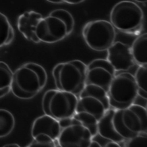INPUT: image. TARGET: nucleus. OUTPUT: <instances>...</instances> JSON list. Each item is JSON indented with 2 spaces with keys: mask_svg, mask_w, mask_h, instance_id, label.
Segmentation results:
<instances>
[{
  "mask_svg": "<svg viewBox=\"0 0 147 147\" xmlns=\"http://www.w3.org/2000/svg\"><path fill=\"white\" fill-rule=\"evenodd\" d=\"M10 91V87H6L2 89H0V98L3 97L7 95Z\"/></svg>",
  "mask_w": 147,
  "mask_h": 147,
  "instance_id": "nucleus-27",
  "label": "nucleus"
},
{
  "mask_svg": "<svg viewBox=\"0 0 147 147\" xmlns=\"http://www.w3.org/2000/svg\"><path fill=\"white\" fill-rule=\"evenodd\" d=\"M58 122H59V125H60L61 129L65 128L73 123H80L78 120H77L74 117L64 118L58 120Z\"/></svg>",
  "mask_w": 147,
  "mask_h": 147,
  "instance_id": "nucleus-24",
  "label": "nucleus"
},
{
  "mask_svg": "<svg viewBox=\"0 0 147 147\" xmlns=\"http://www.w3.org/2000/svg\"><path fill=\"white\" fill-rule=\"evenodd\" d=\"M63 3H67L71 5H76L80 3L85 0H61Z\"/></svg>",
  "mask_w": 147,
  "mask_h": 147,
  "instance_id": "nucleus-25",
  "label": "nucleus"
},
{
  "mask_svg": "<svg viewBox=\"0 0 147 147\" xmlns=\"http://www.w3.org/2000/svg\"><path fill=\"white\" fill-rule=\"evenodd\" d=\"M15 126V119L9 111L0 109V138L8 136Z\"/></svg>",
  "mask_w": 147,
  "mask_h": 147,
  "instance_id": "nucleus-18",
  "label": "nucleus"
},
{
  "mask_svg": "<svg viewBox=\"0 0 147 147\" xmlns=\"http://www.w3.org/2000/svg\"><path fill=\"white\" fill-rule=\"evenodd\" d=\"M121 144L126 147H146L147 144V132H141L129 139L124 140Z\"/></svg>",
  "mask_w": 147,
  "mask_h": 147,
  "instance_id": "nucleus-23",
  "label": "nucleus"
},
{
  "mask_svg": "<svg viewBox=\"0 0 147 147\" xmlns=\"http://www.w3.org/2000/svg\"><path fill=\"white\" fill-rule=\"evenodd\" d=\"M134 1L141 3H146L147 1V0H134Z\"/></svg>",
  "mask_w": 147,
  "mask_h": 147,
  "instance_id": "nucleus-31",
  "label": "nucleus"
},
{
  "mask_svg": "<svg viewBox=\"0 0 147 147\" xmlns=\"http://www.w3.org/2000/svg\"><path fill=\"white\" fill-rule=\"evenodd\" d=\"M102 146V145L97 141L93 140V139L91 140L90 144V146L89 147H100Z\"/></svg>",
  "mask_w": 147,
  "mask_h": 147,
  "instance_id": "nucleus-28",
  "label": "nucleus"
},
{
  "mask_svg": "<svg viewBox=\"0 0 147 147\" xmlns=\"http://www.w3.org/2000/svg\"><path fill=\"white\" fill-rule=\"evenodd\" d=\"M104 146L105 147H119L121 146L116 141H109L108 142H107Z\"/></svg>",
  "mask_w": 147,
  "mask_h": 147,
  "instance_id": "nucleus-26",
  "label": "nucleus"
},
{
  "mask_svg": "<svg viewBox=\"0 0 147 147\" xmlns=\"http://www.w3.org/2000/svg\"><path fill=\"white\" fill-rule=\"evenodd\" d=\"M110 107L107 92L100 87L87 84L78 96L75 112H84L99 121Z\"/></svg>",
  "mask_w": 147,
  "mask_h": 147,
  "instance_id": "nucleus-8",
  "label": "nucleus"
},
{
  "mask_svg": "<svg viewBox=\"0 0 147 147\" xmlns=\"http://www.w3.org/2000/svg\"><path fill=\"white\" fill-rule=\"evenodd\" d=\"M110 20L113 26L118 30L127 34H137L142 28L144 13L136 3L121 1L111 9Z\"/></svg>",
  "mask_w": 147,
  "mask_h": 147,
  "instance_id": "nucleus-4",
  "label": "nucleus"
},
{
  "mask_svg": "<svg viewBox=\"0 0 147 147\" xmlns=\"http://www.w3.org/2000/svg\"><path fill=\"white\" fill-rule=\"evenodd\" d=\"M134 77L138 87V96H140L145 100H146L147 64L138 65Z\"/></svg>",
  "mask_w": 147,
  "mask_h": 147,
  "instance_id": "nucleus-19",
  "label": "nucleus"
},
{
  "mask_svg": "<svg viewBox=\"0 0 147 147\" xmlns=\"http://www.w3.org/2000/svg\"><path fill=\"white\" fill-rule=\"evenodd\" d=\"M13 73L6 63L0 61V89L10 87Z\"/></svg>",
  "mask_w": 147,
  "mask_h": 147,
  "instance_id": "nucleus-21",
  "label": "nucleus"
},
{
  "mask_svg": "<svg viewBox=\"0 0 147 147\" xmlns=\"http://www.w3.org/2000/svg\"><path fill=\"white\" fill-rule=\"evenodd\" d=\"M42 18V14L37 11L32 10L25 11L17 18V29L25 39L38 43L40 41L36 36V29L38 23Z\"/></svg>",
  "mask_w": 147,
  "mask_h": 147,
  "instance_id": "nucleus-13",
  "label": "nucleus"
},
{
  "mask_svg": "<svg viewBox=\"0 0 147 147\" xmlns=\"http://www.w3.org/2000/svg\"><path fill=\"white\" fill-rule=\"evenodd\" d=\"M58 120L47 114L37 117L33 122L31 129L32 138L43 133L49 136L53 140H57L61 131Z\"/></svg>",
  "mask_w": 147,
  "mask_h": 147,
  "instance_id": "nucleus-14",
  "label": "nucleus"
},
{
  "mask_svg": "<svg viewBox=\"0 0 147 147\" xmlns=\"http://www.w3.org/2000/svg\"><path fill=\"white\" fill-rule=\"evenodd\" d=\"M36 34L40 42L55 43L68 35L65 24L59 18L48 15L38 23Z\"/></svg>",
  "mask_w": 147,
  "mask_h": 147,
  "instance_id": "nucleus-10",
  "label": "nucleus"
},
{
  "mask_svg": "<svg viewBox=\"0 0 147 147\" xmlns=\"http://www.w3.org/2000/svg\"><path fill=\"white\" fill-rule=\"evenodd\" d=\"M49 15L53 16L61 19L67 26L68 35L71 33L74 28L75 21L73 16L68 11L63 9H57L52 10Z\"/></svg>",
  "mask_w": 147,
  "mask_h": 147,
  "instance_id": "nucleus-20",
  "label": "nucleus"
},
{
  "mask_svg": "<svg viewBox=\"0 0 147 147\" xmlns=\"http://www.w3.org/2000/svg\"><path fill=\"white\" fill-rule=\"evenodd\" d=\"M87 65L79 60L56 64L52 75L57 89L79 96L86 85Z\"/></svg>",
  "mask_w": 147,
  "mask_h": 147,
  "instance_id": "nucleus-2",
  "label": "nucleus"
},
{
  "mask_svg": "<svg viewBox=\"0 0 147 147\" xmlns=\"http://www.w3.org/2000/svg\"><path fill=\"white\" fill-rule=\"evenodd\" d=\"M14 30L7 17L0 12V48L11 43Z\"/></svg>",
  "mask_w": 147,
  "mask_h": 147,
  "instance_id": "nucleus-17",
  "label": "nucleus"
},
{
  "mask_svg": "<svg viewBox=\"0 0 147 147\" xmlns=\"http://www.w3.org/2000/svg\"><path fill=\"white\" fill-rule=\"evenodd\" d=\"M113 123L117 132L125 140L147 132L146 109L133 103L124 109H115Z\"/></svg>",
  "mask_w": 147,
  "mask_h": 147,
  "instance_id": "nucleus-3",
  "label": "nucleus"
},
{
  "mask_svg": "<svg viewBox=\"0 0 147 147\" xmlns=\"http://www.w3.org/2000/svg\"><path fill=\"white\" fill-rule=\"evenodd\" d=\"M107 60L115 71H127L136 63L131 53L130 47L121 41L114 42L107 48Z\"/></svg>",
  "mask_w": 147,
  "mask_h": 147,
  "instance_id": "nucleus-12",
  "label": "nucleus"
},
{
  "mask_svg": "<svg viewBox=\"0 0 147 147\" xmlns=\"http://www.w3.org/2000/svg\"><path fill=\"white\" fill-rule=\"evenodd\" d=\"M110 107L124 109L133 103L138 97V87L134 76L128 72L115 74L107 91Z\"/></svg>",
  "mask_w": 147,
  "mask_h": 147,
  "instance_id": "nucleus-5",
  "label": "nucleus"
},
{
  "mask_svg": "<svg viewBox=\"0 0 147 147\" xmlns=\"http://www.w3.org/2000/svg\"><path fill=\"white\" fill-rule=\"evenodd\" d=\"M114 111L115 109L111 107L105 111L98 122L97 134L105 139L116 141L120 145L125 139L117 132L114 127L113 117Z\"/></svg>",
  "mask_w": 147,
  "mask_h": 147,
  "instance_id": "nucleus-15",
  "label": "nucleus"
},
{
  "mask_svg": "<svg viewBox=\"0 0 147 147\" xmlns=\"http://www.w3.org/2000/svg\"><path fill=\"white\" fill-rule=\"evenodd\" d=\"M115 28L105 20H96L87 22L82 29V36L86 44L96 51H106L114 42Z\"/></svg>",
  "mask_w": 147,
  "mask_h": 147,
  "instance_id": "nucleus-7",
  "label": "nucleus"
},
{
  "mask_svg": "<svg viewBox=\"0 0 147 147\" xmlns=\"http://www.w3.org/2000/svg\"><path fill=\"white\" fill-rule=\"evenodd\" d=\"M3 146H5V147H18V146H20V145H18L17 144L13 143V144L5 145H3Z\"/></svg>",
  "mask_w": 147,
  "mask_h": 147,
  "instance_id": "nucleus-29",
  "label": "nucleus"
},
{
  "mask_svg": "<svg viewBox=\"0 0 147 147\" xmlns=\"http://www.w3.org/2000/svg\"><path fill=\"white\" fill-rule=\"evenodd\" d=\"M134 61L138 65L147 64V33L138 36L130 47Z\"/></svg>",
  "mask_w": 147,
  "mask_h": 147,
  "instance_id": "nucleus-16",
  "label": "nucleus"
},
{
  "mask_svg": "<svg viewBox=\"0 0 147 147\" xmlns=\"http://www.w3.org/2000/svg\"><path fill=\"white\" fill-rule=\"evenodd\" d=\"M29 147H55L56 146L55 141L52 139L49 136L40 133L33 137L32 141L29 145H27Z\"/></svg>",
  "mask_w": 147,
  "mask_h": 147,
  "instance_id": "nucleus-22",
  "label": "nucleus"
},
{
  "mask_svg": "<svg viewBox=\"0 0 147 147\" xmlns=\"http://www.w3.org/2000/svg\"><path fill=\"white\" fill-rule=\"evenodd\" d=\"M47 1L53 3H62L63 2L61 0H47Z\"/></svg>",
  "mask_w": 147,
  "mask_h": 147,
  "instance_id": "nucleus-30",
  "label": "nucleus"
},
{
  "mask_svg": "<svg viewBox=\"0 0 147 147\" xmlns=\"http://www.w3.org/2000/svg\"><path fill=\"white\" fill-rule=\"evenodd\" d=\"M78 97L75 94L58 89L46 91L42 99L45 114L57 120L73 117L76 111Z\"/></svg>",
  "mask_w": 147,
  "mask_h": 147,
  "instance_id": "nucleus-6",
  "label": "nucleus"
},
{
  "mask_svg": "<svg viewBox=\"0 0 147 147\" xmlns=\"http://www.w3.org/2000/svg\"><path fill=\"white\" fill-rule=\"evenodd\" d=\"M47 78L42 66L36 63H26L13 73L10 91L20 99H30L45 87Z\"/></svg>",
  "mask_w": 147,
  "mask_h": 147,
  "instance_id": "nucleus-1",
  "label": "nucleus"
},
{
  "mask_svg": "<svg viewBox=\"0 0 147 147\" xmlns=\"http://www.w3.org/2000/svg\"><path fill=\"white\" fill-rule=\"evenodd\" d=\"M92 138L88 129L78 123L61 129L57 141L61 147H89Z\"/></svg>",
  "mask_w": 147,
  "mask_h": 147,
  "instance_id": "nucleus-11",
  "label": "nucleus"
},
{
  "mask_svg": "<svg viewBox=\"0 0 147 147\" xmlns=\"http://www.w3.org/2000/svg\"><path fill=\"white\" fill-rule=\"evenodd\" d=\"M116 74V71L106 59H97L87 65L86 84H94L106 92Z\"/></svg>",
  "mask_w": 147,
  "mask_h": 147,
  "instance_id": "nucleus-9",
  "label": "nucleus"
}]
</instances>
